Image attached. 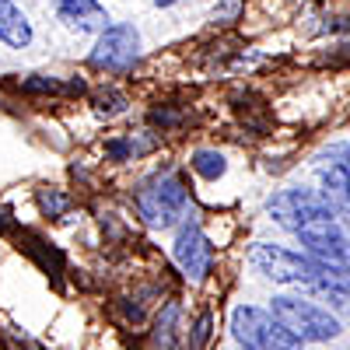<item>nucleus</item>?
<instances>
[{"label":"nucleus","instance_id":"nucleus-14","mask_svg":"<svg viewBox=\"0 0 350 350\" xmlns=\"http://www.w3.org/2000/svg\"><path fill=\"white\" fill-rule=\"evenodd\" d=\"M207 336H211V315H200V323H196V336H193V343H196V347H203V343H207Z\"/></svg>","mask_w":350,"mask_h":350},{"label":"nucleus","instance_id":"nucleus-3","mask_svg":"<svg viewBox=\"0 0 350 350\" xmlns=\"http://www.w3.org/2000/svg\"><path fill=\"white\" fill-rule=\"evenodd\" d=\"M189 193L175 175H154L137 189V211L151 228H172L186 217Z\"/></svg>","mask_w":350,"mask_h":350},{"label":"nucleus","instance_id":"nucleus-16","mask_svg":"<svg viewBox=\"0 0 350 350\" xmlns=\"http://www.w3.org/2000/svg\"><path fill=\"white\" fill-rule=\"evenodd\" d=\"M158 8H172V4H179V0H154Z\"/></svg>","mask_w":350,"mask_h":350},{"label":"nucleus","instance_id":"nucleus-4","mask_svg":"<svg viewBox=\"0 0 350 350\" xmlns=\"http://www.w3.org/2000/svg\"><path fill=\"white\" fill-rule=\"evenodd\" d=\"M231 336L245 350H298L301 347L273 319V312H262L252 305H239L231 312Z\"/></svg>","mask_w":350,"mask_h":350},{"label":"nucleus","instance_id":"nucleus-15","mask_svg":"<svg viewBox=\"0 0 350 350\" xmlns=\"http://www.w3.org/2000/svg\"><path fill=\"white\" fill-rule=\"evenodd\" d=\"M25 92H60V84L56 81H25Z\"/></svg>","mask_w":350,"mask_h":350},{"label":"nucleus","instance_id":"nucleus-7","mask_svg":"<svg viewBox=\"0 0 350 350\" xmlns=\"http://www.w3.org/2000/svg\"><path fill=\"white\" fill-rule=\"evenodd\" d=\"M140 56V36L133 25H109L105 32L98 36L95 49H92V64L98 70H112V74H123L137 64Z\"/></svg>","mask_w":350,"mask_h":350},{"label":"nucleus","instance_id":"nucleus-13","mask_svg":"<svg viewBox=\"0 0 350 350\" xmlns=\"http://www.w3.org/2000/svg\"><path fill=\"white\" fill-rule=\"evenodd\" d=\"M39 207H42V214H49V217H60V214L70 207V200H67L60 189H42V193H39Z\"/></svg>","mask_w":350,"mask_h":350},{"label":"nucleus","instance_id":"nucleus-2","mask_svg":"<svg viewBox=\"0 0 350 350\" xmlns=\"http://www.w3.org/2000/svg\"><path fill=\"white\" fill-rule=\"evenodd\" d=\"M270 312L298 343H326V340L340 336L336 315H329L326 308H319L315 301H301V298L280 295V298L270 301Z\"/></svg>","mask_w":350,"mask_h":350},{"label":"nucleus","instance_id":"nucleus-11","mask_svg":"<svg viewBox=\"0 0 350 350\" xmlns=\"http://www.w3.org/2000/svg\"><path fill=\"white\" fill-rule=\"evenodd\" d=\"M0 42H8L14 49H25L32 42V25L11 0H0Z\"/></svg>","mask_w":350,"mask_h":350},{"label":"nucleus","instance_id":"nucleus-12","mask_svg":"<svg viewBox=\"0 0 350 350\" xmlns=\"http://www.w3.org/2000/svg\"><path fill=\"white\" fill-rule=\"evenodd\" d=\"M189 165H193V172H196V175H203V179H211V183H214V179H221V175L228 172L224 154H221V151H211V148L196 151Z\"/></svg>","mask_w":350,"mask_h":350},{"label":"nucleus","instance_id":"nucleus-8","mask_svg":"<svg viewBox=\"0 0 350 350\" xmlns=\"http://www.w3.org/2000/svg\"><path fill=\"white\" fill-rule=\"evenodd\" d=\"M319 183L336 211H350V144H333L319 154Z\"/></svg>","mask_w":350,"mask_h":350},{"label":"nucleus","instance_id":"nucleus-9","mask_svg":"<svg viewBox=\"0 0 350 350\" xmlns=\"http://www.w3.org/2000/svg\"><path fill=\"white\" fill-rule=\"evenodd\" d=\"M172 256H175V262H179V270H183L193 284H200L203 277L211 273L214 245H211V239L200 231V224H193V221H189V224L179 231V239H175Z\"/></svg>","mask_w":350,"mask_h":350},{"label":"nucleus","instance_id":"nucleus-6","mask_svg":"<svg viewBox=\"0 0 350 350\" xmlns=\"http://www.w3.org/2000/svg\"><path fill=\"white\" fill-rule=\"evenodd\" d=\"M298 242L308 256L347 262L350 259V217H343L340 211L329 217H319L298 231Z\"/></svg>","mask_w":350,"mask_h":350},{"label":"nucleus","instance_id":"nucleus-10","mask_svg":"<svg viewBox=\"0 0 350 350\" xmlns=\"http://www.w3.org/2000/svg\"><path fill=\"white\" fill-rule=\"evenodd\" d=\"M60 18L77 32H105L109 14L98 0H60Z\"/></svg>","mask_w":350,"mask_h":350},{"label":"nucleus","instance_id":"nucleus-1","mask_svg":"<svg viewBox=\"0 0 350 350\" xmlns=\"http://www.w3.org/2000/svg\"><path fill=\"white\" fill-rule=\"evenodd\" d=\"M249 262L273 284H305L315 291H326V295H350V267L347 262L319 259L308 252H291V249L267 245V242L252 245Z\"/></svg>","mask_w":350,"mask_h":350},{"label":"nucleus","instance_id":"nucleus-5","mask_svg":"<svg viewBox=\"0 0 350 350\" xmlns=\"http://www.w3.org/2000/svg\"><path fill=\"white\" fill-rule=\"evenodd\" d=\"M267 214H270L280 228H287V231H295V235H298L305 224L336 214V207L326 200L323 189H284V193H277V196L267 203Z\"/></svg>","mask_w":350,"mask_h":350}]
</instances>
